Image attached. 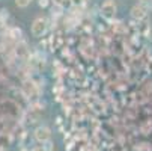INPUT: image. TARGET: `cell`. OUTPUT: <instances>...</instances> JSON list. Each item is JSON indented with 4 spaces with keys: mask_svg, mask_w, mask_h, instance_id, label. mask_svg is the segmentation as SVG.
I'll return each mask as SVG.
<instances>
[{
    "mask_svg": "<svg viewBox=\"0 0 152 151\" xmlns=\"http://www.w3.org/2000/svg\"><path fill=\"white\" fill-rule=\"evenodd\" d=\"M48 29V21L45 17H36L32 23V35L36 36V38H41L44 36L45 32Z\"/></svg>",
    "mask_w": 152,
    "mask_h": 151,
    "instance_id": "6da1fadb",
    "label": "cell"
},
{
    "mask_svg": "<svg viewBox=\"0 0 152 151\" xmlns=\"http://www.w3.org/2000/svg\"><path fill=\"white\" fill-rule=\"evenodd\" d=\"M101 14L105 20H113L118 14V5L115 0H104L101 5Z\"/></svg>",
    "mask_w": 152,
    "mask_h": 151,
    "instance_id": "7a4b0ae2",
    "label": "cell"
},
{
    "mask_svg": "<svg viewBox=\"0 0 152 151\" xmlns=\"http://www.w3.org/2000/svg\"><path fill=\"white\" fill-rule=\"evenodd\" d=\"M33 136H35L36 142L45 144V142H50V139H51V130H50V127H47V125H39V127L35 128Z\"/></svg>",
    "mask_w": 152,
    "mask_h": 151,
    "instance_id": "3957f363",
    "label": "cell"
},
{
    "mask_svg": "<svg viewBox=\"0 0 152 151\" xmlns=\"http://www.w3.org/2000/svg\"><path fill=\"white\" fill-rule=\"evenodd\" d=\"M146 14H148V9L145 8V6H142V5H134L133 8H131V17L134 18V20H137V21H140V20H143L145 17H146Z\"/></svg>",
    "mask_w": 152,
    "mask_h": 151,
    "instance_id": "277c9868",
    "label": "cell"
},
{
    "mask_svg": "<svg viewBox=\"0 0 152 151\" xmlns=\"http://www.w3.org/2000/svg\"><path fill=\"white\" fill-rule=\"evenodd\" d=\"M51 2L60 8H71L72 6V0H51Z\"/></svg>",
    "mask_w": 152,
    "mask_h": 151,
    "instance_id": "5b68a950",
    "label": "cell"
},
{
    "mask_svg": "<svg viewBox=\"0 0 152 151\" xmlns=\"http://www.w3.org/2000/svg\"><path fill=\"white\" fill-rule=\"evenodd\" d=\"M30 2H32V0H15V5L18 8H27L30 5Z\"/></svg>",
    "mask_w": 152,
    "mask_h": 151,
    "instance_id": "8992f818",
    "label": "cell"
},
{
    "mask_svg": "<svg viewBox=\"0 0 152 151\" xmlns=\"http://www.w3.org/2000/svg\"><path fill=\"white\" fill-rule=\"evenodd\" d=\"M139 5H142L146 9H149V8H152V0H139Z\"/></svg>",
    "mask_w": 152,
    "mask_h": 151,
    "instance_id": "52a82bcc",
    "label": "cell"
},
{
    "mask_svg": "<svg viewBox=\"0 0 152 151\" xmlns=\"http://www.w3.org/2000/svg\"><path fill=\"white\" fill-rule=\"evenodd\" d=\"M50 2H51V0H38V5H39L41 8H47V6L50 5Z\"/></svg>",
    "mask_w": 152,
    "mask_h": 151,
    "instance_id": "ba28073f",
    "label": "cell"
},
{
    "mask_svg": "<svg viewBox=\"0 0 152 151\" xmlns=\"http://www.w3.org/2000/svg\"><path fill=\"white\" fill-rule=\"evenodd\" d=\"M32 151H45V148H44V147H36V148H33Z\"/></svg>",
    "mask_w": 152,
    "mask_h": 151,
    "instance_id": "9c48e42d",
    "label": "cell"
}]
</instances>
